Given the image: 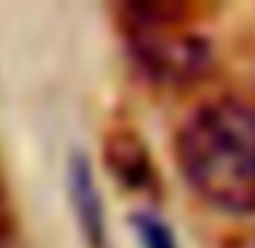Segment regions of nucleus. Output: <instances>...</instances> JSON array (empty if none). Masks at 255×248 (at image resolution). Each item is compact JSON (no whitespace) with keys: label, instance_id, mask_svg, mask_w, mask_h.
<instances>
[{"label":"nucleus","instance_id":"nucleus-1","mask_svg":"<svg viewBox=\"0 0 255 248\" xmlns=\"http://www.w3.org/2000/svg\"><path fill=\"white\" fill-rule=\"evenodd\" d=\"M178 167L207 206L230 216L255 213V100L204 103L174 139Z\"/></svg>","mask_w":255,"mask_h":248},{"label":"nucleus","instance_id":"nucleus-2","mask_svg":"<svg viewBox=\"0 0 255 248\" xmlns=\"http://www.w3.org/2000/svg\"><path fill=\"white\" fill-rule=\"evenodd\" d=\"M126 49L149 81L162 87L200 84L213 68V45L187 29L181 6H126Z\"/></svg>","mask_w":255,"mask_h":248},{"label":"nucleus","instance_id":"nucleus-3","mask_svg":"<svg viewBox=\"0 0 255 248\" xmlns=\"http://www.w3.org/2000/svg\"><path fill=\"white\" fill-rule=\"evenodd\" d=\"M68 197L75 206V219L81 226V236L87 248H107V216L100 200L94 167L84 155H75L68 162Z\"/></svg>","mask_w":255,"mask_h":248},{"label":"nucleus","instance_id":"nucleus-4","mask_svg":"<svg viewBox=\"0 0 255 248\" xmlns=\"http://www.w3.org/2000/svg\"><path fill=\"white\" fill-rule=\"evenodd\" d=\"M107 165H110L113 177L120 184L132 187V190H152V184L158 180L152 158H149V149L142 145V139L136 132L120 129L107 139Z\"/></svg>","mask_w":255,"mask_h":248},{"label":"nucleus","instance_id":"nucleus-5","mask_svg":"<svg viewBox=\"0 0 255 248\" xmlns=\"http://www.w3.org/2000/svg\"><path fill=\"white\" fill-rule=\"evenodd\" d=\"M132 229H136V239L142 248H178V239L168 229V223L158 219L155 213H136Z\"/></svg>","mask_w":255,"mask_h":248},{"label":"nucleus","instance_id":"nucleus-6","mask_svg":"<svg viewBox=\"0 0 255 248\" xmlns=\"http://www.w3.org/2000/svg\"><path fill=\"white\" fill-rule=\"evenodd\" d=\"M223 248H255V229H246V232H239V236L226 239Z\"/></svg>","mask_w":255,"mask_h":248},{"label":"nucleus","instance_id":"nucleus-7","mask_svg":"<svg viewBox=\"0 0 255 248\" xmlns=\"http://www.w3.org/2000/svg\"><path fill=\"white\" fill-rule=\"evenodd\" d=\"M0 248H19V245H16V239H13L10 232H3V229H0Z\"/></svg>","mask_w":255,"mask_h":248}]
</instances>
